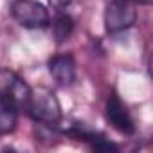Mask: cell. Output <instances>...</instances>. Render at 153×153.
<instances>
[{
  "instance_id": "obj_1",
  "label": "cell",
  "mask_w": 153,
  "mask_h": 153,
  "mask_svg": "<svg viewBox=\"0 0 153 153\" xmlns=\"http://www.w3.org/2000/svg\"><path fill=\"white\" fill-rule=\"evenodd\" d=\"M25 112L34 123H38L40 126H45V128H58L61 123V117H63L61 105H59L56 94L43 87L34 88V90L31 88V96H29Z\"/></svg>"
},
{
  "instance_id": "obj_2",
  "label": "cell",
  "mask_w": 153,
  "mask_h": 153,
  "mask_svg": "<svg viewBox=\"0 0 153 153\" xmlns=\"http://www.w3.org/2000/svg\"><path fill=\"white\" fill-rule=\"evenodd\" d=\"M11 15L25 29H45L51 25V15L38 0H13Z\"/></svg>"
},
{
  "instance_id": "obj_3",
  "label": "cell",
  "mask_w": 153,
  "mask_h": 153,
  "mask_svg": "<svg viewBox=\"0 0 153 153\" xmlns=\"http://www.w3.org/2000/svg\"><path fill=\"white\" fill-rule=\"evenodd\" d=\"M137 22L133 0H110L105 9V29L110 34L128 31Z\"/></svg>"
},
{
  "instance_id": "obj_4",
  "label": "cell",
  "mask_w": 153,
  "mask_h": 153,
  "mask_svg": "<svg viewBox=\"0 0 153 153\" xmlns=\"http://www.w3.org/2000/svg\"><path fill=\"white\" fill-rule=\"evenodd\" d=\"M31 96V87L11 70H0V101L15 106L18 112L25 110Z\"/></svg>"
},
{
  "instance_id": "obj_5",
  "label": "cell",
  "mask_w": 153,
  "mask_h": 153,
  "mask_svg": "<svg viewBox=\"0 0 153 153\" xmlns=\"http://www.w3.org/2000/svg\"><path fill=\"white\" fill-rule=\"evenodd\" d=\"M105 117H106L108 124L114 130H117L119 133H123V135H133L135 133L133 117L117 94L108 96L106 105H105Z\"/></svg>"
},
{
  "instance_id": "obj_6",
  "label": "cell",
  "mask_w": 153,
  "mask_h": 153,
  "mask_svg": "<svg viewBox=\"0 0 153 153\" xmlns=\"http://www.w3.org/2000/svg\"><path fill=\"white\" fill-rule=\"evenodd\" d=\"M49 74L61 87H70L76 81V61L72 54H56L47 63Z\"/></svg>"
},
{
  "instance_id": "obj_7",
  "label": "cell",
  "mask_w": 153,
  "mask_h": 153,
  "mask_svg": "<svg viewBox=\"0 0 153 153\" xmlns=\"http://www.w3.org/2000/svg\"><path fill=\"white\" fill-rule=\"evenodd\" d=\"M52 33H54V38L58 43L70 40V36L74 33V20L65 13H58L56 18L52 20Z\"/></svg>"
},
{
  "instance_id": "obj_8",
  "label": "cell",
  "mask_w": 153,
  "mask_h": 153,
  "mask_svg": "<svg viewBox=\"0 0 153 153\" xmlns=\"http://www.w3.org/2000/svg\"><path fill=\"white\" fill-rule=\"evenodd\" d=\"M16 123H18V110L0 101V137L13 133L16 130Z\"/></svg>"
},
{
  "instance_id": "obj_9",
  "label": "cell",
  "mask_w": 153,
  "mask_h": 153,
  "mask_svg": "<svg viewBox=\"0 0 153 153\" xmlns=\"http://www.w3.org/2000/svg\"><path fill=\"white\" fill-rule=\"evenodd\" d=\"M47 2H49L54 9L61 11V9H65V7H68V6L72 4V0H47Z\"/></svg>"
},
{
  "instance_id": "obj_10",
  "label": "cell",
  "mask_w": 153,
  "mask_h": 153,
  "mask_svg": "<svg viewBox=\"0 0 153 153\" xmlns=\"http://www.w3.org/2000/svg\"><path fill=\"white\" fill-rule=\"evenodd\" d=\"M133 2H135V4H142V6H149L153 0H133Z\"/></svg>"
}]
</instances>
